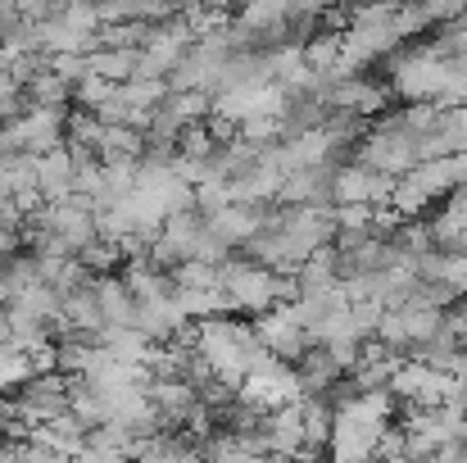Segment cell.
<instances>
[{
  "label": "cell",
  "mask_w": 467,
  "mask_h": 463,
  "mask_svg": "<svg viewBox=\"0 0 467 463\" xmlns=\"http://www.w3.org/2000/svg\"><path fill=\"white\" fill-rule=\"evenodd\" d=\"M186 345L200 354V363L209 368L213 382H223L227 391H241L250 363L264 354L259 336L250 322L232 318V313H209V318H195L191 331H186Z\"/></svg>",
  "instance_id": "6da1fadb"
},
{
  "label": "cell",
  "mask_w": 467,
  "mask_h": 463,
  "mask_svg": "<svg viewBox=\"0 0 467 463\" xmlns=\"http://www.w3.org/2000/svg\"><path fill=\"white\" fill-rule=\"evenodd\" d=\"M218 291H223V313H268L273 305L296 300V278H282L254 259H227L218 264Z\"/></svg>",
  "instance_id": "7a4b0ae2"
},
{
  "label": "cell",
  "mask_w": 467,
  "mask_h": 463,
  "mask_svg": "<svg viewBox=\"0 0 467 463\" xmlns=\"http://www.w3.org/2000/svg\"><path fill=\"white\" fill-rule=\"evenodd\" d=\"M236 395H241L250 409L268 414V409H286V405H296V400H300V382H296V368H291L286 359L259 354V359L250 363V373H245V382H241Z\"/></svg>",
  "instance_id": "3957f363"
},
{
  "label": "cell",
  "mask_w": 467,
  "mask_h": 463,
  "mask_svg": "<svg viewBox=\"0 0 467 463\" xmlns=\"http://www.w3.org/2000/svg\"><path fill=\"white\" fill-rule=\"evenodd\" d=\"M445 391H450V373L445 368H431L422 359H404L390 377V395L409 409H441L445 405Z\"/></svg>",
  "instance_id": "277c9868"
},
{
  "label": "cell",
  "mask_w": 467,
  "mask_h": 463,
  "mask_svg": "<svg viewBox=\"0 0 467 463\" xmlns=\"http://www.w3.org/2000/svg\"><path fill=\"white\" fill-rule=\"evenodd\" d=\"M250 327H254V336H259L264 354H273V359H286V363H296V359L309 350V336H305V327L296 322L291 305H273L268 313H259Z\"/></svg>",
  "instance_id": "5b68a950"
},
{
  "label": "cell",
  "mask_w": 467,
  "mask_h": 463,
  "mask_svg": "<svg viewBox=\"0 0 467 463\" xmlns=\"http://www.w3.org/2000/svg\"><path fill=\"white\" fill-rule=\"evenodd\" d=\"M395 195V177H381L363 163H336V205H372L386 209Z\"/></svg>",
  "instance_id": "8992f818"
},
{
  "label": "cell",
  "mask_w": 467,
  "mask_h": 463,
  "mask_svg": "<svg viewBox=\"0 0 467 463\" xmlns=\"http://www.w3.org/2000/svg\"><path fill=\"white\" fill-rule=\"evenodd\" d=\"M277 205H317L331 209L336 205V163H313V168H296L282 177Z\"/></svg>",
  "instance_id": "52a82bcc"
},
{
  "label": "cell",
  "mask_w": 467,
  "mask_h": 463,
  "mask_svg": "<svg viewBox=\"0 0 467 463\" xmlns=\"http://www.w3.org/2000/svg\"><path fill=\"white\" fill-rule=\"evenodd\" d=\"M32 163H36V195H41V205H59V200L78 195V154L68 146L36 154Z\"/></svg>",
  "instance_id": "ba28073f"
},
{
  "label": "cell",
  "mask_w": 467,
  "mask_h": 463,
  "mask_svg": "<svg viewBox=\"0 0 467 463\" xmlns=\"http://www.w3.org/2000/svg\"><path fill=\"white\" fill-rule=\"evenodd\" d=\"M204 223H209V237L232 255V250H241L254 232H259V223H264V209H254V205H236V200H227L223 209H213V214H204Z\"/></svg>",
  "instance_id": "9c48e42d"
},
{
  "label": "cell",
  "mask_w": 467,
  "mask_h": 463,
  "mask_svg": "<svg viewBox=\"0 0 467 463\" xmlns=\"http://www.w3.org/2000/svg\"><path fill=\"white\" fill-rule=\"evenodd\" d=\"M296 382H300V395H317V400H331L336 391H340V382H345V373L336 368V359L322 350V345H309L296 363Z\"/></svg>",
  "instance_id": "30bf717a"
},
{
  "label": "cell",
  "mask_w": 467,
  "mask_h": 463,
  "mask_svg": "<svg viewBox=\"0 0 467 463\" xmlns=\"http://www.w3.org/2000/svg\"><path fill=\"white\" fill-rule=\"evenodd\" d=\"M413 273L422 278V282H436V287H445L454 300H467V255H450V250H422L418 259H413Z\"/></svg>",
  "instance_id": "8fae6325"
},
{
  "label": "cell",
  "mask_w": 467,
  "mask_h": 463,
  "mask_svg": "<svg viewBox=\"0 0 467 463\" xmlns=\"http://www.w3.org/2000/svg\"><path fill=\"white\" fill-rule=\"evenodd\" d=\"M78 463H137V437L105 423V427H91L82 450H78Z\"/></svg>",
  "instance_id": "7c38bea8"
},
{
  "label": "cell",
  "mask_w": 467,
  "mask_h": 463,
  "mask_svg": "<svg viewBox=\"0 0 467 463\" xmlns=\"http://www.w3.org/2000/svg\"><path fill=\"white\" fill-rule=\"evenodd\" d=\"M91 296H96V313H100V327H137V305L123 287L119 273H100L91 278Z\"/></svg>",
  "instance_id": "4fadbf2b"
},
{
  "label": "cell",
  "mask_w": 467,
  "mask_h": 463,
  "mask_svg": "<svg viewBox=\"0 0 467 463\" xmlns=\"http://www.w3.org/2000/svg\"><path fill=\"white\" fill-rule=\"evenodd\" d=\"M381 313H386V309L377 305V300H349V322H354L358 336H372L377 322H381Z\"/></svg>",
  "instance_id": "5bb4252c"
},
{
  "label": "cell",
  "mask_w": 467,
  "mask_h": 463,
  "mask_svg": "<svg viewBox=\"0 0 467 463\" xmlns=\"http://www.w3.org/2000/svg\"><path fill=\"white\" fill-rule=\"evenodd\" d=\"M14 110H18V82H14V78H9V68L0 64V119H5V114H14Z\"/></svg>",
  "instance_id": "9a60e30c"
},
{
  "label": "cell",
  "mask_w": 467,
  "mask_h": 463,
  "mask_svg": "<svg viewBox=\"0 0 467 463\" xmlns=\"http://www.w3.org/2000/svg\"><path fill=\"white\" fill-rule=\"evenodd\" d=\"M450 373H459V377H467V341H463V354H459V363H454Z\"/></svg>",
  "instance_id": "2e32d148"
},
{
  "label": "cell",
  "mask_w": 467,
  "mask_h": 463,
  "mask_svg": "<svg viewBox=\"0 0 467 463\" xmlns=\"http://www.w3.org/2000/svg\"><path fill=\"white\" fill-rule=\"evenodd\" d=\"M372 463H413V459H404V455H395V459H372Z\"/></svg>",
  "instance_id": "e0dca14e"
}]
</instances>
